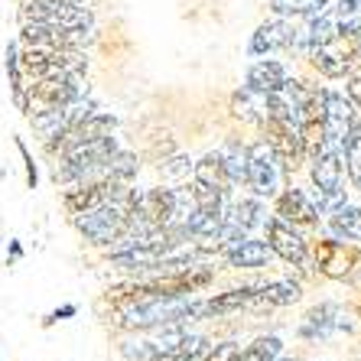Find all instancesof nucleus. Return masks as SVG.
I'll use <instances>...</instances> for the list:
<instances>
[{
    "instance_id": "obj_5",
    "label": "nucleus",
    "mask_w": 361,
    "mask_h": 361,
    "mask_svg": "<svg viewBox=\"0 0 361 361\" xmlns=\"http://www.w3.org/2000/svg\"><path fill=\"white\" fill-rule=\"evenodd\" d=\"M361 56V33H338L332 39H322L310 49L312 66L326 78H342Z\"/></svg>"
},
{
    "instance_id": "obj_6",
    "label": "nucleus",
    "mask_w": 361,
    "mask_h": 361,
    "mask_svg": "<svg viewBox=\"0 0 361 361\" xmlns=\"http://www.w3.org/2000/svg\"><path fill=\"white\" fill-rule=\"evenodd\" d=\"M244 183L251 185L257 199H274L280 192V160L267 140H257L247 147V176Z\"/></svg>"
},
{
    "instance_id": "obj_14",
    "label": "nucleus",
    "mask_w": 361,
    "mask_h": 361,
    "mask_svg": "<svg viewBox=\"0 0 361 361\" xmlns=\"http://www.w3.org/2000/svg\"><path fill=\"white\" fill-rule=\"evenodd\" d=\"M215 153H219V163H221V169H225L231 189L241 185L244 176H247V147H241L238 140H225Z\"/></svg>"
},
{
    "instance_id": "obj_9",
    "label": "nucleus",
    "mask_w": 361,
    "mask_h": 361,
    "mask_svg": "<svg viewBox=\"0 0 361 361\" xmlns=\"http://www.w3.org/2000/svg\"><path fill=\"white\" fill-rule=\"evenodd\" d=\"M300 39V30L293 26L290 17H274L267 23L257 26V33L251 36V56H270V52H283L290 46H296Z\"/></svg>"
},
{
    "instance_id": "obj_12",
    "label": "nucleus",
    "mask_w": 361,
    "mask_h": 361,
    "mask_svg": "<svg viewBox=\"0 0 361 361\" xmlns=\"http://www.w3.org/2000/svg\"><path fill=\"white\" fill-rule=\"evenodd\" d=\"M286 78H290V72H286V66L277 59H261L247 68V88H251V92H261V94H270V92H277V88H283Z\"/></svg>"
},
{
    "instance_id": "obj_3",
    "label": "nucleus",
    "mask_w": 361,
    "mask_h": 361,
    "mask_svg": "<svg viewBox=\"0 0 361 361\" xmlns=\"http://www.w3.org/2000/svg\"><path fill=\"white\" fill-rule=\"evenodd\" d=\"M20 26L23 23H49L62 30H75V26H94V17L85 0H23L20 7Z\"/></svg>"
},
{
    "instance_id": "obj_13",
    "label": "nucleus",
    "mask_w": 361,
    "mask_h": 361,
    "mask_svg": "<svg viewBox=\"0 0 361 361\" xmlns=\"http://www.w3.org/2000/svg\"><path fill=\"white\" fill-rule=\"evenodd\" d=\"M270 247H267V241H257V238H244V241H238V244H231L225 251V257H228V264L231 267H264V264L270 261Z\"/></svg>"
},
{
    "instance_id": "obj_24",
    "label": "nucleus",
    "mask_w": 361,
    "mask_h": 361,
    "mask_svg": "<svg viewBox=\"0 0 361 361\" xmlns=\"http://www.w3.org/2000/svg\"><path fill=\"white\" fill-rule=\"evenodd\" d=\"M192 166H195V163L189 160V157H173V160L160 163V176L173 179V183H183V179L192 176Z\"/></svg>"
},
{
    "instance_id": "obj_29",
    "label": "nucleus",
    "mask_w": 361,
    "mask_h": 361,
    "mask_svg": "<svg viewBox=\"0 0 361 361\" xmlns=\"http://www.w3.org/2000/svg\"><path fill=\"white\" fill-rule=\"evenodd\" d=\"M199 361H205V355H202V358H199Z\"/></svg>"
},
{
    "instance_id": "obj_2",
    "label": "nucleus",
    "mask_w": 361,
    "mask_h": 361,
    "mask_svg": "<svg viewBox=\"0 0 361 361\" xmlns=\"http://www.w3.org/2000/svg\"><path fill=\"white\" fill-rule=\"evenodd\" d=\"M85 72H88L85 49H23L20 46V75H23V85L42 82V78L85 75Z\"/></svg>"
},
{
    "instance_id": "obj_25",
    "label": "nucleus",
    "mask_w": 361,
    "mask_h": 361,
    "mask_svg": "<svg viewBox=\"0 0 361 361\" xmlns=\"http://www.w3.org/2000/svg\"><path fill=\"white\" fill-rule=\"evenodd\" d=\"M17 150H20V157H23V163H26V185H30V189H36V185H39V169H36V163H33L30 147H26L20 137H17Z\"/></svg>"
},
{
    "instance_id": "obj_22",
    "label": "nucleus",
    "mask_w": 361,
    "mask_h": 361,
    "mask_svg": "<svg viewBox=\"0 0 361 361\" xmlns=\"http://www.w3.org/2000/svg\"><path fill=\"white\" fill-rule=\"evenodd\" d=\"M342 160L348 163V176H352V185L361 192V121H355L352 137H348V143H345Z\"/></svg>"
},
{
    "instance_id": "obj_21",
    "label": "nucleus",
    "mask_w": 361,
    "mask_h": 361,
    "mask_svg": "<svg viewBox=\"0 0 361 361\" xmlns=\"http://www.w3.org/2000/svg\"><path fill=\"white\" fill-rule=\"evenodd\" d=\"M280 352H283V342L277 336H267V338H257L247 348H241L235 361H277Z\"/></svg>"
},
{
    "instance_id": "obj_15",
    "label": "nucleus",
    "mask_w": 361,
    "mask_h": 361,
    "mask_svg": "<svg viewBox=\"0 0 361 361\" xmlns=\"http://www.w3.org/2000/svg\"><path fill=\"white\" fill-rule=\"evenodd\" d=\"M225 225L238 228V231H251V228L264 225V209L257 199H241V202H231L225 209Z\"/></svg>"
},
{
    "instance_id": "obj_30",
    "label": "nucleus",
    "mask_w": 361,
    "mask_h": 361,
    "mask_svg": "<svg viewBox=\"0 0 361 361\" xmlns=\"http://www.w3.org/2000/svg\"><path fill=\"white\" fill-rule=\"evenodd\" d=\"M49 4H52V0H49Z\"/></svg>"
},
{
    "instance_id": "obj_16",
    "label": "nucleus",
    "mask_w": 361,
    "mask_h": 361,
    "mask_svg": "<svg viewBox=\"0 0 361 361\" xmlns=\"http://www.w3.org/2000/svg\"><path fill=\"white\" fill-rule=\"evenodd\" d=\"M329 231L345 241H361V209L345 202L336 212H329Z\"/></svg>"
},
{
    "instance_id": "obj_17",
    "label": "nucleus",
    "mask_w": 361,
    "mask_h": 361,
    "mask_svg": "<svg viewBox=\"0 0 361 361\" xmlns=\"http://www.w3.org/2000/svg\"><path fill=\"white\" fill-rule=\"evenodd\" d=\"M300 300V283L293 280H277V283H267L257 290L251 310H264V306H290V302Z\"/></svg>"
},
{
    "instance_id": "obj_8",
    "label": "nucleus",
    "mask_w": 361,
    "mask_h": 361,
    "mask_svg": "<svg viewBox=\"0 0 361 361\" xmlns=\"http://www.w3.org/2000/svg\"><path fill=\"white\" fill-rule=\"evenodd\" d=\"M264 228H267V247L274 254H280L286 264H293V267H310V247H306V241H302V235L296 231L290 221L283 219H267L264 221Z\"/></svg>"
},
{
    "instance_id": "obj_10",
    "label": "nucleus",
    "mask_w": 361,
    "mask_h": 361,
    "mask_svg": "<svg viewBox=\"0 0 361 361\" xmlns=\"http://www.w3.org/2000/svg\"><path fill=\"white\" fill-rule=\"evenodd\" d=\"M342 329H348L345 312L338 310L336 302H322V306H316V310L306 316V322L300 326V336L302 338H312V342H319V338L336 336V332H342Z\"/></svg>"
},
{
    "instance_id": "obj_7",
    "label": "nucleus",
    "mask_w": 361,
    "mask_h": 361,
    "mask_svg": "<svg viewBox=\"0 0 361 361\" xmlns=\"http://www.w3.org/2000/svg\"><path fill=\"white\" fill-rule=\"evenodd\" d=\"M352 127H355V108L352 101L345 98L338 92H329L326 94V111H322V127H319V140L316 143H326L332 150L345 153V143L352 137Z\"/></svg>"
},
{
    "instance_id": "obj_23",
    "label": "nucleus",
    "mask_w": 361,
    "mask_h": 361,
    "mask_svg": "<svg viewBox=\"0 0 361 361\" xmlns=\"http://www.w3.org/2000/svg\"><path fill=\"white\" fill-rule=\"evenodd\" d=\"M326 4H332V0H274V10L280 17H310Z\"/></svg>"
},
{
    "instance_id": "obj_4",
    "label": "nucleus",
    "mask_w": 361,
    "mask_h": 361,
    "mask_svg": "<svg viewBox=\"0 0 361 361\" xmlns=\"http://www.w3.org/2000/svg\"><path fill=\"white\" fill-rule=\"evenodd\" d=\"M17 42L23 49H88L94 42V26L62 30L49 23H23Z\"/></svg>"
},
{
    "instance_id": "obj_18",
    "label": "nucleus",
    "mask_w": 361,
    "mask_h": 361,
    "mask_svg": "<svg viewBox=\"0 0 361 361\" xmlns=\"http://www.w3.org/2000/svg\"><path fill=\"white\" fill-rule=\"evenodd\" d=\"M264 101H267V94L251 92V88L244 85L241 92H235V98H231L235 118L247 121V124H264Z\"/></svg>"
},
{
    "instance_id": "obj_20",
    "label": "nucleus",
    "mask_w": 361,
    "mask_h": 361,
    "mask_svg": "<svg viewBox=\"0 0 361 361\" xmlns=\"http://www.w3.org/2000/svg\"><path fill=\"white\" fill-rule=\"evenodd\" d=\"M329 10L338 33H361V0H332Z\"/></svg>"
},
{
    "instance_id": "obj_28",
    "label": "nucleus",
    "mask_w": 361,
    "mask_h": 361,
    "mask_svg": "<svg viewBox=\"0 0 361 361\" xmlns=\"http://www.w3.org/2000/svg\"><path fill=\"white\" fill-rule=\"evenodd\" d=\"M23 257V247H20V241H10V261H20Z\"/></svg>"
},
{
    "instance_id": "obj_1",
    "label": "nucleus",
    "mask_w": 361,
    "mask_h": 361,
    "mask_svg": "<svg viewBox=\"0 0 361 361\" xmlns=\"http://www.w3.org/2000/svg\"><path fill=\"white\" fill-rule=\"evenodd\" d=\"M134 195H137V189L127 185L124 192H118L114 199L101 202V205H94V209L75 212V215H72V219H75V228L92 244L108 247L111 241H118V238L124 235L127 219H130V205H134Z\"/></svg>"
},
{
    "instance_id": "obj_31",
    "label": "nucleus",
    "mask_w": 361,
    "mask_h": 361,
    "mask_svg": "<svg viewBox=\"0 0 361 361\" xmlns=\"http://www.w3.org/2000/svg\"><path fill=\"white\" fill-rule=\"evenodd\" d=\"M358 59H361V56H358Z\"/></svg>"
},
{
    "instance_id": "obj_26",
    "label": "nucleus",
    "mask_w": 361,
    "mask_h": 361,
    "mask_svg": "<svg viewBox=\"0 0 361 361\" xmlns=\"http://www.w3.org/2000/svg\"><path fill=\"white\" fill-rule=\"evenodd\" d=\"M348 101H352V108L361 111V59L348 68Z\"/></svg>"
},
{
    "instance_id": "obj_27",
    "label": "nucleus",
    "mask_w": 361,
    "mask_h": 361,
    "mask_svg": "<svg viewBox=\"0 0 361 361\" xmlns=\"http://www.w3.org/2000/svg\"><path fill=\"white\" fill-rule=\"evenodd\" d=\"M78 312V306H72V302H66V306H59V310H52L49 316H46V322L42 326H52V322H59V319H72Z\"/></svg>"
},
{
    "instance_id": "obj_11",
    "label": "nucleus",
    "mask_w": 361,
    "mask_h": 361,
    "mask_svg": "<svg viewBox=\"0 0 361 361\" xmlns=\"http://www.w3.org/2000/svg\"><path fill=\"white\" fill-rule=\"evenodd\" d=\"M277 219L290 221V225H312L319 219V212L312 205V195L302 189H286L277 199Z\"/></svg>"
},
{
    "instance_id": "obj_19",
    "label": "nucleus",
    "mask_w": 361,
    "mask_h": 361,
    "mask_svg": "<svg viewBox=\"0 0 361 361\" xmlns=\"http://www.w3.org/2000/svg\"><path fill=\"white\" fill-rule=\"evenodd\" d=\"M209 348H212L209 338H202V336H185L183 342L176 345V348L153 355V358H147V361H199L202 355L209 352Z\"/></svg>"
}]
</instances>
